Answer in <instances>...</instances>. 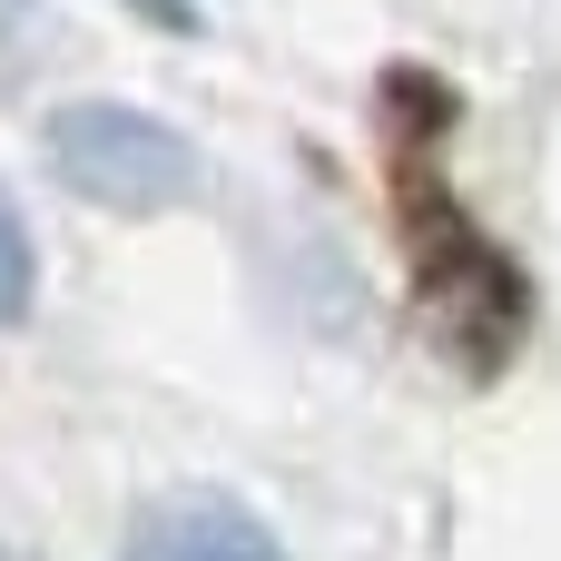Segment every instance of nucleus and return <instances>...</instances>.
<instances>
[{"label":"nucleus","instance_id":"nucleus-1","mask_svg":"<svg viewBox=\"0 0 561 561\" xmlns=\"http://www.w3.org/2000/svg\"><path fill=\"white\" fill-rule=\"evenodd\" d=\"M39 158L79 207H108V217H168V207H187L207 187V158L187 148V128H168L158 108H128V99L49 108Z\"/></svg>","mask_w":561,"mask_h":561},{"label":"nucleus","instance_id":"nucleus-2","mask_svg":"<svg viewBox=\"0 0 561 561\" xmlns=\"http://www.w3.org/2000/svg\"><path fill=\"white\" fill-rule=\"evenodd\" d=\"M128 561H286V542L237 493H168V503L138 513Z\"/></svg>","mask_w":561,"mask_h":561},{"label":"nucleus","instance_id":"nucleus-3","mask_svg":"<svg viewBox=\"0 0 561 561\" xmlns=\"http://www.w3.org/2000/svg\"><path fill=\"white\" fill-rule=\"evenodd\" d=\"M30 296H39V247H30V227H20V207L0 187V335L30 316Z\"/></svg>","mask_w":561,"mask_h":561}]
</instances>
